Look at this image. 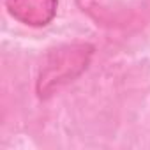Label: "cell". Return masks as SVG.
<instances>
[{"label": "cell", "mask_w": 150, "mask_h": 150, "mask_svg": "<svg viewBox=\"0 0 150 150\" xmlns=\"http://www.w3.org/2000/svg\"><path fill=\"white\" fill-rule=\"evenodd\" d=\"M6 7L14 20L39 27L53 20L57 0H6Z\"/></svg>", "instance_id": "6da1fadb"}]
</instances>
